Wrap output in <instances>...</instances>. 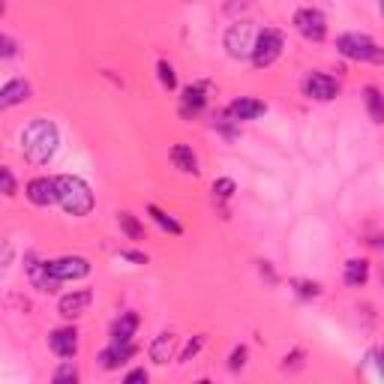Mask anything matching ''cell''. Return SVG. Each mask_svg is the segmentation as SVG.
<instances>
[{
	"label": "cell",
	"mask_w": 384,
	"mask_h": 384,
	"mask_svg": "<svg viewBox=\"0 0 384 384\" xmlns=\"http://www.w3.org/2000/svg\"><path fill=\"white\" fill-rule=\"evenodd\" d=\"M57 145H60L57 126L45 118L30 120L21 132V153H24V159L33 165H45L57 153Z\"/></svg>",
	"instance_id": "1"
},
{
	"label": "cell",
	"mask_w": 384,
	"mask_h": 384,
	"mask_svg": "<svg viewBox=\"0 0 384 384\" xmlns=\"http://www.w3.org/2000/svg\"><path fill=\"white\" fill-rule=\"evenodd\" d=\"M55 181H57V201L69 216H87L94 210V192L81 177L60 174Z\"/></svg>",
	"instance_id": "2"
},
{
	"label": "cell",
	"mask_w": 384,
	"mask_h": 384,
	"mask_svg": "<svg viewBox=\"0 0 384 384\" xmlns=\"http://www.w3.org/2000/svg\"><path fill=\"white\" fill-rule=\"evenodd\" d=\"M337 48L342 57L349 60H375V63H384V51L369 40L363 33H342L337 40Z\"/></svg>",
	"instance_id": "3"
},
{
	"label": "cell",
	"mask_w": 384,
	"mask_h": 384,
	"mask_svg": "<svg viewBox=\"0 0 384 384\" xmlns=\"http://www.w3.org/2000/svg\"><path fill=\"white\" fill-rule=\"evenodd\" d=\"M255 40H259V33H255L252 21H237L225 30V48L232 57H252Z\"/></svg>",
	"instance_id": "4"
},
{
	"label": "cell",
	"mask_w": 384,
	"mask_h": 384,
	"mask_svg": "<svg viewBox=\"0 0 384 384\" xmlns=\"http://www.w3.org/2000/svg\"><path fill=\"white\" fill-rule=\"evenodd\" d=\"M294 28H298V33L303 36V40L310 43H322L327 36V18L322 9H312V6H303L294 12Z\"/></svg>",
	"instance_id": "5"
},
{
	"label": "cell",
	"mask_w": 384,
	"mask_h": 384,
	"mask_svg": "<svg viewBox=\"0 0 384 384\" xmlns=\"http://www.w3.org/2000/svg\"><path fill=\"white\" fill-rule=\"evenodd\" d=\"M283 55V33L276 28H264L259 33V40H255V48H252V63L259 69L271 67V63Z\"/></svg>",
	"instance_id": "6"
},
{
	"label": "cell",
	"mask_w": 384,
	"mask_h": 384,
	"mask_svg": "<svg viewBox=\"0 0 384 384\" xmlns=\"http://www.w3.org/2000/svg\"><path fill=\"white\" fill-rule=\"evenodd\" d=\"M24 271H28V279L33 283V288H40L43 294H55L60 288V283H63V279H57L55 271H51V261L36 259L33 252L24 259Z\"/></svg>",
	"instance_id": "7"
},
{
	"label": "cell",
	"mask_w": 384,
	"mask_h": 384,
	"mask_svg": "<svg viewBox=\"0 0 384 384\" xmlns=\"http://www.w3.org/2000/svg\"><path fill=\"white\" fill-rule=\"evenodd\" d=\"M303 94L318 102H330V99H337L339 84H337V79H330L324 72H310L303 79Z\"/></svg>",
	"instance_id": "8"
},
{
	"label": "cell",
	"mask_w": 384,
	"mask_h": 384,
	"mask_svg": "<svg viewBox=\"0 0 384 384\" xmlns=\"http://www.w3.org/2000/svg\"><path fill=\"white\" fill-rule=\"evenodd\" d=\"M48 345L57 357L69 361V357H75V351H79V334H75V327H57V330H51Z\"/></svg>",
	"instance_id": "9"
},
{
	"label": "cell",
	"mask_w": 384,
	"mask_h": 384,
	"mask_svg": "<svg viewBox=\"0 0 384 384\" xmlns=\"http://www.w3.org/2000/svg\"><path fill=\"white\" fill-rule=\"evenodd\" d=\"M51 271L57 279H81L91 273V261L81 259V255H63V259L51 261Z\"/></svg>",
	"instance_id": "10"
},
{
	"label": "cell",
	"mask_w": 384,
	"mask_h": 384,
	"mask_svg": "<svg viewBox=\"0 0 384 384\" xmlns=\"http://www.w3.org/2000/svg\"><path fill=\"white\" fill-rule=\"evenodd\" d=\"M28 198L36 208H48V204L57 201V181L55 177H33L28 183Z\"/></svg>",
	"instance_id": "11"
},
{
	"label": "cell",
	"mask_w": 384,
	"mask_h": 384,
	"mask_svg": "<svg viewBox=\"0 0 384 384\" xmlns=\"http://www.w3.org/2000/svg\"><path fill=\"white\" fill-rule=\"evenodd\" d=\"M267 111V106L261 99H252V96H240V99H235L232 106L225 108V114L232 120H255V118H261V114Z\"/></svg>",
	"instance_id": "12"
},
{
	"label": "cell",
	"mask_w": 384,
	"mask_h": 384,
	"mask_svg": "<svg viewBox=\"0 0 384 384\" xmlns=\"http://www.w3.org/2000/svg\"><path fill=\"white\" fill-rule=\"evenodd\" d=\"M91 300H94V291H91V288H81V291L63 294L57 310H60L63 318H79V315H84L87 306H91Z\"/></svg>",
	"instance_id": "13"
},
{
	"label": "cell",
	"mask_w": 384,
	"mask_h": 384,
	"mask_svg": "<svg viewBox=\"0 0 384 384\" xmlns=\"http://www.w3.org/2000/svg\"><path fill=\"white\" fill-rule=\"evenodd\" d=\"M132 354H135V345L132 342H111L108 349L99 354V366L111 373V369H120Z\"/></svg>",
	"instance_id": "14"
},
{
	"label": "cell",
	"mask_w": 384,
	"mask_h": 384,
	"mask_svg": "<svg viewBox=\"0 0 384 384\" xmlns=\"http://www.w3.org/2000/svg\"><path fill=\"white\" fill-rule=\"evenodd\" d=\"M138 312H120V318L111 324V342H132V337H135V330H138Z\"/></svg>",
	"instance_id": "15"
},
{
	"label": "cell",
	"mask_w": 384,
	"mask_h": 384,
	"mask_svg": "<svg viewBox=\"0 0 384 384\" xmlns=\"http://www.w3.org/2000/svg\"><path fill=\"white\" fill-rule=\"evenodd\" d=\"M24 99H30V84L21 79H12L4 84V91H0V108H12Z\"/></svg>",
	"instance_id": "16"
},
{
	"label": "cell",
	"mask_w": 384,
	"mask_h": 384,
	"mask_svg": "<svg viewBox=\"0 0 384 384\" xmlns=\"http://www.w3.org/2000/svg\"><path fill=\"white\" fill-rule=\"evenodd\" d=\"M174 345H177V337L174 334H159L157 339L150 342V361L153 363H169L171 354H174Z\"/></svg>",
	"instance_id": "17"
},
{
	"label": "cell",
	"mask_w": 384,
	"mask_h": 384,
	"mask_svg": "<svg viewBox=\"0 0 384 384\" xmlns=\"http://www.w3.org/2000/svg\"><path fill=\"white\" fill-rule=\"evenodd\" d=\"M204 102H208V96H204V84H189L183 91V96H181V114L183 118L198 114L204 108Z\"/></svg>",
	"instance_id": "18"
},
{
	"label": "cell",
	"mask_w": 384,
	"mask_h": 384,
	"mask_svg": "<svg viewBox=\"0 0 384 384\" xmlns=\"http://www.w3.org/2000/svg\"><path fill=\"white\" fill-rule=\"evenodd\" d=\"M366 279H369V261L366 259L345 261V286H349V288H361Z\"/></svg>",
	"instance_id": "19"
},
{
	"label": "cell",
	"mask_w": 384,
	"mask_h": 384,
	"mask_svg": "<svg viewBox=\"0 0 384 384\" xmlns=\"http://www.w3.org/2000/svg\"><path fill=\"white\" fill-rule=\"evenodd\" d=\"M171 162H174V169H181L183 174H198V159H196V153H192V147H186V145L171 147Z\"/></svg>",
	"instance_id": "20"
},
{
	"label": "cell",
	"mask_w": 384,
	"mask_h": 384,
	"mask_svg": "<svg viewBox=\"0 0 384 384\" xmlns=\"http://www.w3.org/2000/svg\"><path fill=\"white\" fill-rule=\"evenodd\" d=\"M363 102H366V111H369V118H373V123H384V94L378 87H366Z\"/></svg>",
	"instance_id": "21"
},
{
	"label": "cell",
	"mask_w": 384,
	"mask_h": 384,
	"mask_svg": "<svg viewBox=\"0 0 384 384\" xmlns=\"http://www.w3.org/2000/svg\"><path fill=\"white\" fill-rule=\"evenodd\" d=\"M147 213H150V220L162 228V232H169V235H183V225L177 222L174 216H169L165 210H159L157 204H147Z\"/></svg>",
	"instance_id": "22"
},
{
	"label": "cell",
	"mask_w": 384,
	"mask_h": 384,
	"mask_svg": "<svg viewBox=\"0 0 384 384\" xmlns=\"http://www.w3.org/2000/svg\"><path fill=\"white\" fill-rule=\"evenodd\" d=\"M118 225L123 228V235L130 237V240H145V225L138 222L130 210H120L118 213Z\"/></svg>",
	"instance_id": "23"
},
{
	"label": "cell",
	"mask_w": 384,
	"mask_h": 384,
	"mask_svg": "<svg viewBox=\"0 0 384 384\" xmlns=\"http://www.w3.org/2000/svg\"><path fill=\"white\" fill-rule=\"evenodd\" d=\"M157 72H159L162 87L174 91V87H177V75H174V67H171V63H169V60H159V63H157Z\"/></svg>",
	"instance_id": "24"
},
{
	"label": "cell",
	"mask_w": 384,
	"mask_h": 384,
	"mask_svg": "<svg viewBox=\"0 0 384 384\" xmlns=\"http://www.w3.org/2000/svg\"><path fill=\"white\" fill-rule=\"evenodd\" d=\"M75 384V381H79V369H75V363H63L60 369H57V373H55V384Z\"/></svg>",
	"instance_id": "25"
},
{
	"label": "cell",
	"mask_w": 384,
	"mask_h": 384,
	"mask_svg": "<svg viewBox=\"0 0 384 384\" xmlns=\"http://www.w3.org/2000/svg\"><path fill=\"white\" fill-rule=\"evenodd\" d=\"M294 288H298L300 298H318V294H322V286H318V283H306V279H294Z\"/></svg>",
	"instance_id": "26"
},
{
	"label": "cell",
	"mask_w": 384,
	"mask_h": 384,
	"mask_svg": "<svg viewBox=\"0 0 384 384\" xmlns=\"http://www.w3.org/2000/svg\"><path fill=\"white\" fill-rule=\"evenodd\" d=\"M232 192H235V181H228V177L213 183V196L216 198H232Z\"/></svg>",
	"instance_id": "27"
},
{
	"label": "cell",
	"mask_w": 384,
	"mask_h": 384,
	"mask_svg": "<svg viewBox=\"0 0 384 384\" xmlns=\"http://www.w3.org/2000/svg\"><path fill=\"white\" fill-rule=\"evenodd\" d=\"M243 363H247V349H235L232 351V361H228V369H232V373H237V369H243Z\"/></svg>",
	"instance_id": "28"
},
{
	"label": "cell",
	"mask_w": 384,
	"mask_h": 384,
	"mask_svg": "<svg viewBox=\"0 0 384 384\" xmlns=\"http://www.w3.org/2000/svg\"><path fill=\"white\" fill-rule=\"evenodd\" d=\"M0 177H4V196L12 198V196H16V177H12L9 169H0Z\"/></svg>",
	"instance_id": "29"
},
{
	"label": "cell",
	"mask_w": 384,
	"mask_h": 384,
	"mask_svg": "<svg viewBox=\"0 0 384 384\" xmlns=\"http://www.w3.org/2000/svg\"><path fill=\"white\" fill-rule=\"evenodd\" d=\"M201 345H204V337H196V339H192V342L186 345V351L181 354V361H192V357H196V354L201 351Z\"/></svg>",
	"instance_id": "30"
},
{
	"label": "cell",
	"mask_w": 384,
	"mask_h": 384,
	"mask_svg": "<svg viewBox=\"0 0 384 384\" xmlns=\"http://www.w3.org/2000/svg\"><path fill=\"white\" fill-rule=\"evenodd\" d=\"M0 45H4V48H0V55H4V57L16 55V43H12V36H0Z\"/></svg>",
	"instance_id": "31"
},
{
	"label": "cell",
	"mask_w": 384,
	"mask_h": 384,
	"mask_svg": "<svg viewBox=\"0 0 384 384\" xmlns=\"http://www.w3.org/2000/svg\"><path fill=\"white\" fill-rule=\"evenodd\" d=\"M120 259H130V261H135V264H147V255H142V252H130V249H123V252H120Z\"/></svg>",
	"instance_id": "32"
},
{
	"label": "cell",
	"mask_w": 384,
	"mask_h": 384,
	"mask_svg": "<svg viewBox=\"0 0 384 384\" xmlns=\"http://www.w3.org/2000/svg\"><path fill=\"white\" fill-rule=\"evenodd\" d=\"M135 381H147V369H132V373L126 375V384H135Z\"/></svg>",
	"instance_id": "33"
},
{
	"label": "cell",
	"mask_w": 384,
	"mask_h": 384,
	"mask_svg": "<svg viewBox=\"0 0 384 384\" xmlns=\"http://www.w3.org/2000/svg\"><path fill=\"white\" fill-rule=\"evenodd\" d=\"M378 369H381V375H384V345H381V351H378Z\"/></svg>",
	"instance_id": "34"
},
{
	"label": "cell",
	"mask_w": 384,
	"mask_h": 384,
	"mask_svg": "<svg viewBox=\"0 0 384 384\" xmlns=\"http://www.w3.org/2000/svg\"><path fill=\"white\" fill-rule=\"evenodd\" d=\"M378 9H381V16H384V0H378Z\"/></svg>",
	"instance_id": "35"
}]
</instances>
